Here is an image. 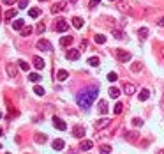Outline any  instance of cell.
<instances>
[{
  "instance_id": "obj_1",
  "label": "cell",
  "mask_w": 164,
  "mask_h": 154,
  "mask_svg": "<svg viewBox=\"0 0 164 154\" xmlns=\"http://www.w3.org/2000/svg\"><path fill=\"white\" fill-rule=\"evenodd\" d=\"M97 94H99V87H88V89H85V91H81V92L78 94V98H76V101H78V104L81 106V108H88L90 104H92L95 99H97Z\"/></svg>"
},
{
  "instance_id": "obj_2",
  "label": "cell",
  "mask_w": 164,
  "mask_h": 154,
  "mask_svg": "<svg viewBox=\"0 0 164 154\" xmlns=\"http://www.w3.org/2000/svg\"><path fill=\"white\" fill-rule=\"evenodd\" d=\"M53 29H55V32H67L69 30V23L65 20H62V18H58V20L55 21V27H53Z\"/></svg>"
},
{
  "instance_id": "obj_3",
  "label": "cell",
  "mask_w": 164,
  "mask_h": 154,
  "mask_svg": "<svg viewBox=\"0 0 164 154\" xmlns=\"http://www.w3.org/2000/svg\"><path fill=\"white\" fill-rule=\"evenodd\" d=\"M115 55L120 62H129L131 60V53L127 50H115Z\"/></svg>"
},
{
  "instance_id": "obj_4",
  "label": "cell",
  "mask_w": 164,
  "mask_h": 154,
  "mask_svg": "<svg viewBox=\"0 0 164 154\" xmlns=\"http://www.w3.org/2000/svg\"><path fill=\"white\" fill-rule=\"evenodd\" d=\"M39 50H42V51H51L53 50V46H51V43L48 41V39H39L37 41V44H35Z\"/></svg>"
},
{
  "instance_id": "obj_5",
  "label": "cell",
  "mask_w": 164,
  "mask_h": 154,
  "mask_svg": "<svg viewBox=\"0 0 164 154\" xmlns=\"http://www.w3.org/2000/svg\"><path fill=\"white\" fill-rule=\"evenodd\" d=\"M5 71H7V76H9V78H16V76H18V66H16V64H7V66H5Z\"/></svg>"
},
{
  "instance_id": "obj_6",
  "label": "cell",
  "mask_w": 164,
  "mask_h": 154,
  "mask_svg": "<svg viewBox=\"0 0 164 154\" xmlns=\"http://www.w3.org/2000/svg\"><path fill=\"white\" fill-rule=\"evenodd\" d=\"M32 64H34V67H35V69H39V71H41V69H44V66H46V64H44V60H42L41 57H37V55L32 59Z\"/></svg>"
},
{
  "instance_id": "obj_7",
  "label": "cell",
  "mask_w": 164,
  "mask_h": 154,
  "mask_svg": "<svg viewBox=\"0 0 164 154\" xmlns=\"http://www.w3.org/2000/svg\"><path fill=\"white\" fill-rule=\"evenodd\" d=\"M110 119L108 117H103V119H99V121H95V129H103V128H106V126H110Z\"/></svg>"
},
{
  "instance_id": "obj_8",
  "label": "cell",
  "mask_w": 164,
  "mask_h": 154,
  "mask_svg": "<svg viewBox=\"0 0 164 154\" xmlns=\"http://www.w3.org/2000/svg\"><path fill=\"white\" fill-rule=\"evenodd\" d=\"M53 126H55L57 129H60V131H65V129H67V124L64 122L62 119H58V117H55V119H53Z\"/></svg>"
},
{
  "instance_id": "obj_9",
  "label": "cell",
  "mask_w": 164,
  "mask_h": 154,
  "mask_svg": "<svg viewBox=\"0 0 164 154\" xmlns=\"http://www.w3.org/2000/svg\"><path fill=\"white\" fill-rule=\"evenodd\" d=\"M65 57H67V60H78L80 59V50H69L65 53Z\"/></svg>"
},
{
  "instance_id": "obj_10",
  "label": "cell",
  "mask_w": 164,
  "mask_h": 154,
  "mask_svg": "<svg viewBox=\"0 0 164 154\" xmlns=\"http://www.w3.org/2000/svg\"><path fill=\"white\" fill-rule=\"evenodd\" d=\"M72 135H74L76 138H83V136H85V128H83V126H74V128H72Z\"/></svg>"
},
{
  "instance_id": "obj_11",
  "label": "cell",
  "mask_w": 164,
  "mask_h": 154,
  "mask_svg": "<svg viewBox=\"0 0 164 154\" xmlns=\"http://www.w3.org/2000/svg\"><path fill=\"white\" fill-rule=\"evenodd\" d=\"M93 147V142L92 140H83L81 144H80V149H81L83 152H87V151H90Z\"/></svg>"
},
{
  "instance_id": "obj_12",
  "label": "cell",
  "mask_w": 164,
  "mask_h": 154,
  "mask_svg": "<svg viewBox=\"0 0 164 154\" xmlns=\"http://www.w3.org/2000/svg\"><path fill=\"white\" fill-rule=\"evenodd\" d=\"M123 92L127 94V96H133L136 92V87H134V83H125L123 85Z\"/></svg>"
},
{
  "instance_id": "obj_13",
  "label": "cell",
  "mask_w": 164,
  "mask_h": 154,
  "mask_svg": "<svg viewBox=\"0 0 164 154\" xmlns=\"http://www.w3.org/2000/svg\"><path fill=\"white\" fill-rule=\"evenodd\" d=\"M138 136H139L138 131H127V133H125V140H127V142H136Z\"/></svg>"
},
{
  "instance_id": "obj_14",
  "label": "cell",
  "mask_w": 164,
  "mask_h": 154,
  "mask_svg": "<svg viewBox=\"0 0 164 154\" xmlns=\"http://www.w3.org/2000/svg\"><path fill=\"white\" fill-rule=\"evenodd\" d=\"M64 9H65V5H64L62 2H57V4H53V7H51V14H57V12H62Z\"/></svg>"
},
{
  "instance_id": "obj_15",
  "label": "cell",
  "mask_w": 164,
  "mask_h": 154,
  "mask_svg": "<svg viewBox=\"0 0 164 154\" xmlns=\"http://www.w3.org/2000/svg\"><path fill=\"white\" fill-rule=\"evenodd\" d=\"M67 78H69V73L65 71V69H60V71L57 73V80L58 82H65Z\"/></svg>"
},
{
  "instance_id": "obj_16",
  "label": "cell",
  "mask_w": 164,
  "mask_h": 154,
  "mask_svg": "<svg viewBox=\"0 0 164 154\" xmlns=\"http://www.w3.org/2000/svg\"><path fill=\"white\" fill-rule=\"evenodd\" d=\"M72 41H74V37H72V36H64V37L60 39V44H62V46H71Z\"/></svg>"
},
{
  "instance_id": "obj_17",
  "label": "cell",
  "mask_w": 164,
  "mask_h": 154,
  "mask_svg": "<svg viewBox=\"0 0 164 154\" xmlns=\"http://www.w3.org/2000/svg\"><path fill=\"white\" fill-rule=\"evenodd\" d=\"M64 140H60V138H57V140H53V144H51V147L55 149V151H62L64 149Z\"/></svg>"
},
{
  "instance_id": "obj_18",
  "label": "cell",
  "mask_w": 164,
  "mask_h": 154,
  "mask_svg": "<svg viewBox=\"0 0 164 154\" xmlns=\"http://www.w3.org/2000/svg\"><path fill=\"white\" fill-rule=\"evenodd\" d=\"M138 98H139V101H146L150 98V91L148 89H141V92L138 94Z\"/></svg>"
},
{
  "instance_id": "obj_19",
  "label": "cell",
  "mask_w": 164,
  "mask_h": 154,
  "mask_svg": "<svg viewBox=\"0 0 164 154\" xmlns=\"http://www.w3.org/2000/svg\"><path fill=\"white\" fill-rule=\"evenodd\" d=\"M72 27H74V29H81L83 27V18L74 16V18H72Z\"/></svg>"
},
{
  "instance_id": "obj_20",
  "label": "cell",
  "mask_w": 164,
  "mask_h": 154,
  "mask_svg": "<svg viewBox=\"0 0 164 154\" xmlns=\"http://www.w3.org/2000/svg\"><path fill=\"white\" fill-rule=\"evenodd\" d=\"M34 140H35L37 144H44V142L48 140V136H46V135H44V133H37V135H35V136H34Z\"/></svg>"
},
{
  "instance_id": "obj_21",
  "label": "cell",
  "mask_w": 164,
  "mask_h": 154,
  "mask_svg": "<svg viewBox=\"0 0 164 154\" xmlns=\"http://www.w3.org/2000/svg\"><path fill=\"white\" fill-rule=\"evenodd\" d=\"M138 36H139V39H141V41L146 39V37H148V29H146V27H141V29L138 30Z\"/></svg>"
},
{
  "instance_id": "obj_22",
  "label": "cell",
  "mask_w": 164,
  "mask_h": 154,
  "mask_svg": "<svg viewBox=\"0 0 164 154\" xmlns=\"http://www.w3.org/2000/svg\"><path fill=\"white\" fill-rule=\"evenodd\" d=\"M108 94H110V98H113V99H116V98L120 96V89H116V87H111V89L108 91Z\"/></svg>"
},
{
  "instance_id": "obj_23",
  "label": "cell",
  "mask_w": 164,
  "mask_h": 154,
  "mask_svg": "<svg viewBox=\"0 0 164 154\" xmlns=\"http://www.w3.org/2000/svg\"><path fill=\"white\" fill-rule=\"evenodd\" d=\"M23 27H25V21L23 20H16L12 23V29H14V30H23Z\"/></svg>"
},
{
  "instance_id": "obj_24",
  "label": "cell",
  "mask_w": 164,
  "mask_h": 154,
  "mask_svg": "<svg viewBox=\"0 0 164 154\" xmlns=\"http://www.w3.org/2000/svg\"><path fill=\"white\" fill-rule=\"evenodd\" d=\"M16 14H18L16 9H9L5 14H4V18H5V20H12V18H16Z\"/></svg>"
},
{
  "instance_id": "obj_25",
  "label": "cell",
  "mask_w": 164,
  "mask_h": 154,
  "mask_svg": "<svg viewBox=\"0 0 164 154\" xmlns=\"http://www.w3.org/2000/svg\"><path fill=\"white\" fill-rule=\"evenodd\" d=\"M122 110H123V103H116V104H115V108H113V113H115V115H120Z\"/></svg>"
},
{
  "instance_id": "obj_26",
  "label": "cell",
  "mask_w": 164,
  "mask_h": 154,
  "mask_svg": "<svg viewBox=\"0 0 164 154\" xmlns=\"http://www.w3.org/2000/svg\"><path fill=\"white\" fill-rule=\"evenodd\" d=\"M99 112L103 113V115L104 113H108V103L106 101H99Z\"/></svg>"
},
{
  "instance_id": "obj_27",
  "label": "cell",
  "mask_w": 164,
  "mask_h": 154,
  "mask_svg": "<svg viewBox=\"0 0 164 154\" xmlns=\"http://www.w3.org/2000/svg\"><path fill=\"white\" fill-rule=\"evenodd\" d=\"M39 14H41V11L37 9V7H32V9H28V16H30V18H37Z\"/></svg>"
},
{
  "instance_id": "obj_28",
  "label": "cell",
  "mask_w": 164,
  "mask_h": 154,
  "mask_svg": "<svg viewBox=\"0 0 164 154\" xmlns=\"http://www.w3.org/2000/svg\"><path fill=\"white\" fill-rule=\"evenodd\" d=\"M93 41L97 43V44H104V43H106V36H103V34H97V36L93 37Z\"/></svg>"
},
{
  "instance_id": "obj_29",
  "label": "cell",
  "mask_w": 164,
  "mask_h": 154,
  "mask_svg": "<svg viewBox=\"0 0 164 154\" xmlns=\"http://www.w3.org/2000/svg\"><path fill=\"white\" fill-rule=\"evenodd\" d=\"M28 80H30L32 83H37L39 80H41V76H39L37 73H30V74H28Z\"/></svg>"
},
{
  "instance_id": "obj_30",
  "label": "cell",
  "mask_w": 164,
  "mask_h": 154,
  "mask_svg": "<svg viewBox=\"0 0 164 154\" xmlns=\"http://www.w3.org/2000/svg\"><path fill=\"white\" fill-rule=\"evenodd\" d=\"M141 67H143V66H141V62H134L133 66H131V71L139 73V71H141Z\"/></svg>"
},
{
  "instance_id": "obj_31",
  "label": "cell",
  "mask_w": 164,
  "mask_h": 154,
  "mask_svg": "<svg viewBox=\"0 0 164 154\" xmlns=\"http://www.w3.org/2000/svg\"><path fill=\"white\" fill-rule=\"evenodd\" d=\"M18 66H20V69H23V71H28V67H30V64L25 60H18Z\"/></svg>"
},
{
  "instance_id": "obj_32",
  "label": "cell",
  "mask_w": 164,
  "mask_h": 154,
  "mask_svg": "<svg viewBox=\"0 0 164 154\" xmlns=\"http://www.w3.org/2000/svg\"><path fill=\"white\" fill-rule=\"evenodd\" d=\"M32 30H34V29H32L30 25H28V27H23V30H21V36H23V37H27V36H30V34H32Z\"/></svg>"
},
{
  "instance_id": "obj_33",
  "label": "cell",
  "mask_w": 164,
  "mask_h": 154,
  "mask_svg": "<svg viewBox=\"0 0 164 154\" xmlns=\"http://www.w3.org/2000/svg\"><path fill=\"white\" fill-rule=\"evenodd\" d=\"M99 151H101V154H110L111 152V147H110V145H101V147H99Z\"/></svg>"
},
{
  "instance_id": "obj_34",
  "label": "cell",
  "mask_w": 164,
  "mask_h": 154,
  "mask_svg": "<svg viewBox=\"0 0 164 154\" xmlns=\"http://www.w3.org/2000/svg\"><path fill=\"white\" fill-rule=\"evenodd\" d=\"M87 62H88L90 66H93V67H97V66H99V57H90Z\"/></svg>"
},
{
  "instance_id": "obj_35",
  "label": "cell",
  "mask_w": 164,
  "mask_h": 154,
  "mask_svg": "<svg viewBox=\"0 0 164 154\" xmlns=\"http://www.w3.org/2000/svg\"><path fill=\"white\" fill-rule=\"evenodd\" d=\"M111 34H113V37H115V39H123V32L122 30H116V29H115Z\"/></svg>"
},
{
  "instance_id": "obj_36",
  "label": "cell",
  "mask_w": 164,
  "mask_h": 154,
  "mask_svg": "<svg viewBox=\"0 0 164 154\" xmlns=\"http://www.w3.org/2000/svg\"><path fill=\"white\" fill-rule=\"evenodd\" d=\"M34 92L37 94V96H44V89L39 87V85H35V87H34Z\"/></svg>"
},
{
  "instance_id": "obj_37",
  "label": "cell",
  "mask_w": 164,
  "mask_h": 154,
  "mask_svg": "<svg viewBox=\"0 0 164 154\" xmlns=\"http://www.w3.org/2000/svg\"><path fill=\"white\" fill-rule=\"evenodd\" d=\"M35 30H37V34H42V32L46 30V25H44V23H37V29H35Z\"/></svg>"
},
{
  "instance_id": "obj_38",
  "label": "cell",
  "mask_w": 164,
  "mask_h": 154,
  "mask_svg": "<svg viewBox=\"0 0 164 154\" xmlns=\"http://www.w3.org/2000/svg\"><path fill=\"white\" fill-rule=\"evenodd\" d=\"M108 80H110V82H116V80H118V74H116V73H110V74H108Z\"/></svg>"
},
{
  "instance_id": "obj_39",
  "label": "cell",
  "mask_w": 164,
  "mask_h": 154,
  "mask_svg": "<svg viewBox=\"0 0 164 154\" xmlns=\"http://www.w3.org/2000/svg\"><path fill=\"white\" fill-rule=\"evenodd\" d=\"M133 124L136 126V128H139V126H143V121H141L139 117H136V119H133Z\"/></svg>"
},
{
  "instance_id": "obj_40",
  "label": "cell",
  "mask_w": 164,
  "mask_h": 154,
  "mask_svg": "<svg viewBox=\"0 0 164 154\" xmlns=\"http://www.w3.org/2000/svg\"><path fill=\"white\" fill-rule=\"evenodd\" d=\"M18 5H20V9H25V7L28 5V0H20V2H18Z\"/></svg>"
},
{
  "instance_id": "obj_41",
  "label": "cell",
  "mask_w": 164,
  "mask_h": 154,
  "mask_svg": "<svg viewBox=\"0 0 164 154\" xmlns=\"http://www.w3.org/2000/svg\"><path fill=\"white\" fill-rule=\"evenodd\" d=\"M87 46H88V41H87V39H83V41H81V46H80V50H87Z\"/></svg>"
},
{
  "instance_id": "obj_42",
  "label": "cell",
  "mask_w": 164,
  "mask_h": 154,
  "mask_svg": "<svg viewBox=\"0 0 164 154\" xmlns=\"http://www.w3.org/2000/svg\"><path fill=\"white\" fill-rule=\"evenodd\" d=\"M97 4H101V0H90V4H88V5H90V7H95Z\"/></svg>"
},
{
  "instance_id": "obj_43",
  "label": "cell",
  "mask_w": 164,
  "mask_h": 154,
  "mask_svg": "<svg viewBox=\"0 0 164 154\" xmlns=\"http://www.w3.org/2000/svg\"><path fill=\"white\" fill-rule=\"evenodd\" d=\"M157 25H159V27H164V16H162V18H159V21H157Z\"/></svg>"
},
{
  "instance_id": "obj_44",
  "label": "cell",
  "mask_w": 164,
  "mask_h": 154,
  "mask_svg": "<svg viewBox=\"0 0 164 154\" xmlns=\"http://www.w3.org/2000/svg\"><path fill=\"white\" fill-rule=\"evenodd\" d=\"M16 0H4V4H7V5H11V4H14Z\"/></svg>"
},
{
  "instance_id": "obj_45",
  "label": "cell",
  "mask_w": 164,
  "mask_h": 154,
  "mask_svg": "<svg viewBox=\"0 0 164 154\" xmlns=\"http://www.w3.org/2000/svg\"><path fill=\"white\" fill-rule=\"evenodd\" d=\"M161 55H162V59H164V48H161Z\"/></svg>"
},
{
  "instance_id": "obj_46",
  "label": "cell",
  "mask_w": 164,
  "mask_h": 154,
  "mask_svg": "<svg viewBox=\"0 0 164 154\" xmlns=\"http://www.w3.org/2000/svg\"><path fill=\"white\" fill-rule=\"evenodd\" d=\"M157 154H164V149H161V151H159V152H157Z\"/></svg>"
},
{
  "instance_id": "obj_47",
  "label": "cell",
  "mask_w": 164,
  "mask_h": 154,
  "mask_svg": "<svg viewBox=\"0 0 164 154\" xmlns=\"http://www.w3.org/2000/svg\"><path fill=\"white\" fill-rule=\"evenodd\" d=\"M162 106H164V96H162Z\"/></svg>"
},
{
  "instance_id": "obj_48",
  "label": "cell",
  "mask_w": 164,
  "mask_h": 154,
  "mask_svg": "<svg viewBox=\"0 0 164 154\" xmlns=\"http://www.w3.org/2000/svg\"><path fill=\"white\" fill-rule=\"evenodd\" d=\"M2 117H4V115H2V112H0V119H2Z\"/></svg>"
},
{
  "instance_id": "obj_49",
  "label": "cell",
  "mask_w": 164,
  "mask_h": 154,
  "mask_svg": "<svg viewBox=\"0 0 164 154\" xmlns=\"http://www.w3.org/2000/svg\"><path fill=\"white\" fill-rule=\"evenodd\" d=\"M69 2H76V0H69Z\"/></svg>"
},
{
  "instance_id": "obj_50",
  "label": "cell",
  "mask_w": 164,
  "mask_h": 154,
  "mask_svg": "<svg viewBox=\"0 0 164 154\" xmlns=\"http://www.w3.org/2000/svg\"><path fill=\"white\" fill-rule=\"evenodd\" d=\"M0 135H2V128H0Z\"/></svg>"
},
{
  "instance_id": "obj_51",
  "label": "cell",
  "mask_w": 164,
  "mask_h": 154,
  "mask_svg": "<svg viewBox=\"0 0 164 154\" xmlns=\"http://www.w3.org/2000/svg\"><path fill=\"white\" fill-rule=\"evenodd\" d=\"M0 18H2V12H0Z\"/></svg>"
},
{
  "instance_id": "obj_52",
  "label": "cell",
  "mask_w": 164,
  "mask_h": 154,
  "mask_svg": "<svg viewBox=\"0 0 164 154\" xmlns=\"http://www.w3.org/2000/svg\"><path fill=\"white\" fill-rule=\"evenodd\" d=\"M111 2H116V0H111Z\"/></svg>"
},
{
  "instance_id": "obj_53",
  "label": "cell",
  "mask_w": 164,
  "mask_h": 154,
  "mask_svg": "<svg viewBox=\"0 0 164 154\" xmlns=\"http://www.w3.org/2000/svg\"><path fill=\"white\" fill-rule=\"evenodd\" d=\"M5 154H11V152H5Z\"/></svg>"
},
{
  "instance_id": "obj_54",
  "label": "cell",
  "mask_w": 164,
  "mask_h": 154,
  "mask_svg": "<svg viewBox=\"0 0 164 154\" xmlns=\"http://www.w3.org/2000/svg\"><path fill=\"white\" fill-rule=\"evenodd\" d=\"M41 2H44V0H41Z\"/></svg>"
},
{
  "instance_id": "obj_55",
  "label": "cell",
  "mask_w": 164,
  "mask_h": 154,
  "mask_svg": "<svg viewBox=\"0 0 164 154\" xmlns=\"http://www.w3.org/2000/svg\"><path fill=\"white\" fill-rule=\"evenodd\" d=\"M0 149H2V147H0Z\"/></svg>"
}]
</instances>
